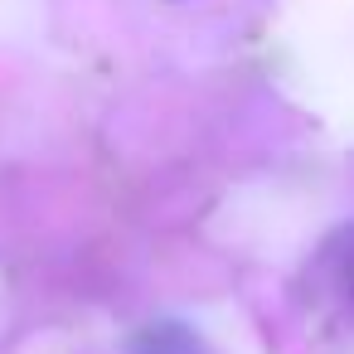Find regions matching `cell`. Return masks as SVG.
<instances>
[{"label": "cell", "instance_id": "cell-2", "mask_svg": "<svg viewBox=\"0 0 354 354\" xmlns=\"http://www.w3.org/2000/svg\"><path fill=\"white\" fill-rule=\"evenodd\" d=\"M127 354H214V344L185 320H151L127 339Z\"/></svg>", "mask_w": 354, "mask_h": 354}, {"label": "cell", "instance_id": "cell-1", "mask_svg": "<svg viewBox=\"0 0 354 354\" xmlns=\"http://www.w3.org/2000/svg\"><path fill=\"white\" fill-rule=\"evenodd\" d=\"M306 281L315 291V306L335 320H354V223H339L315 257L306 262Z\"/></svg>", "mask_w": 354, "mask_h": 354}]
</instances>
